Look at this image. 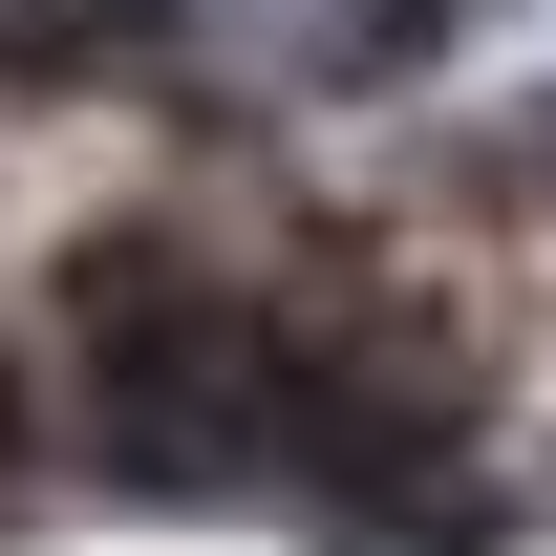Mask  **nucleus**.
I'll list each match as a JSON object with an SVG mask.
<instances>
[{
  "instance_id": "f257e3e1",
  "label": "nucleus",
  "mask_w": 556,
  "mask_h": 556,
  "mask_svg": "<svg viewBox=\"0 0 556 556\" xmlns=\"http://www.w3.org/2000/svg\"><path fill=\"white\" fill-rule=\"evenodd\" d=\"M257 428H278V300L257 257H193V236H86L43 278V450L150 514H214L257 492Z\"/></svg>"
},
{
  "instance_id": "39448f33",
  "label": "nucleus",
  "mask_w": 556,
  "mask_h": 556,
  "mask_svg": "<svg viewBox=\"0 0 556 556\" xmlns=\"http://www.w3.org/2000/svg\"><path fill=\"white\" fill-rule=\"evenodd\" d=\"M450 22H492V0H407V65H428V43H450Z\"/></svg>"
},
{
  "instance_id": "f03ea898",
  "label": "nucleus",
  "mask_w": 556,
  "mask_h": 556,
  "mask_svg": "<svg viewBox=\"0 0 556 556\" xmlns=\"http://www.w3.org/2000/svg\"><path fill=\"white\" fill-rule=\"evenodd\" d=\"M108 86H193L172 0H0V108H108Z\"/></svg>"
},
{
  "instance_id": "7ed1b4c3",
  "label": "nucleus",
  "mask_w": 556,
  "mask_h": 556,
  "mask_svg": "<svg viewBox=\"0 0 556 556\" xmlns=\"http://www.w3.org/2000/svg\"><path fill=\"white\" fill-rule=\"evenodd\" d=\"M193 43H236V65H278V86H386L407 65V0H172Z\"/></svg>"
},
{
  "instance_id": "20e7f679",
  "label": "nucleus",
  "mask_w": 556,
  "mask_h": 556,
  "mask_svg": "<svg viewBox=\"0 0 556 556\" xmlns=\"http://www.w3.org/2000/svg\"><path fill=\"white\" fill-rule=\"evenodd\" d=\"M22 492H43V364L0 343V535H22Z\"/></svg>"
}]
</instances>
